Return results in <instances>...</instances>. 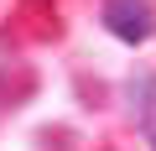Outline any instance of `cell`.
<instances>
[{
    "instance_id": "1",
    "label": "cell",
    "mask_w": 156,
    "mask_h": 151,
    "mask_svg": "<svg viewBox=\"0 0 156 151\" xmlns=\"http://www.w3.org/2000/svg\"><path fill=\"white\" fill-rule=\"evenodd\" d=\"M104 26L120 42H146L156 31V16H151L146 0H109V5H104Z\"/></svg>"
},
{
    "instance_id": "2",
    "label": "cell",
    "mask_w": 156,
    "mask_h": 151,
    "mask_svg": "<svg viewBox=\"0 0 156 151\" xmlns=\"http://www.w3.org/2000/svg\"><path fill=\"white\" fill-rule=\"evenodd\" d=\"M125 99H130V115L146 120L151 115V99H156V73H135V78L125 84Z\"/></svg>"
},
{
    "instance_id": "3",
    "label": "cell",
    "mask_w": 156,
    "mask_h": 151,
    "mask_svg": "<svg viewBox=\"0 0 156 151\" xmlns=\"http://www.w3.org/2000/svg\"><path fill=\"white\" fill-rule=\"evenodd\" d=\"M151 146H156V135H151Z\"/></svg>"
}]
</instances>
